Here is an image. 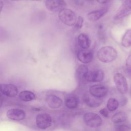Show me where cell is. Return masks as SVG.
I'll return each mask as SVG.
<instances>
[{
	"instance_id": "cell-1",
	"label": "cell",
	"mask_w": 131,
	"mask_h": 131,
	"mask_svg": "<svg viewBox=\"0 0 131 131\" xmlns=\"http://www.w3.org/2000/svg\"><path fill=\"white\" fill-rule=\"evenodd\" d=\"M118 53L116 49L111 46H104L100 48L97 56L98 59L104 63H109L115 60L117 57Z\"/></svg>"
},
{
	"instance_id": "cell-2",
	"label": "cell",
	"mask_w": 131,
	"mask_h": 131,
	"mask_svg": "<svg viewBox=\"0 0 131 131\" xmlns=\"http://www.w3.org/2000/svg\"><path fill=\"white\" fill-rule=\"evenodd\" d=\"M58 17L63 24L68 26L74 25L77 20V16L75 13L68 8H64L59 11Z\"/></svg>"
},
{
	"instance_id": "cell-3",
	"label": "cell",
	"mask_w": 131,
	"mask_h": 131,
	"mask_svg": "<svg viewBox=\"0 0 131 131\" xmlns=\"http://www.w3.org/2000/svg\"><path fill=\"white\" fill-rule=\"evenodd\" d=\"M114 81L118 91L122 94L127 93L128 87L125 77L120 73H116L114 76Z\"/></svg>"
},
{
	"instance_id": "cell-4",
	"label": "cell",
	"mask_w": 131,
	"mask_h": 131,
	"mask_svg": "<svg viewBox=\"0 0 131 131\" xmlns=\"http://www.w3.org/2000/svg\"><path fill=\"white\" fill-rule=\"evenodd\" d=\"M85 123L91 127H99L102 123L101 118L97 114L93 113H87L83 117Z\"/></svg>"
},
{
	"instance_id": "cell-5",
	"label": "cell",
	"mask_w": 131,
	"mask_h": 131,
	"mask_svg": "<svg viewBox=\"0 0 131 131\" xmlns=\"http://www.w3.org/2000/svg\"><path fill=\"white\" fill-rule=\"evenodd\" d=\"M36 124L41 129H47L51 126L52 118L47 113L39 114L36 117Z\"/></svg>"
},
{
	"instance_id": "cell-6",
	"label": "cell",
	"mask_w": 131,
	"mask_h": 131,
	"mask_svg": "<svg viewBox=\"0 0 131 131\" xmlns=\"http://www.w3.org/2000/svg\"><path fill=\"white\" fill-rule=\"evenodd\" d=\"M66 3L63 0H46L45 6L47 9L52 12H57L66 8Z\"/></svg>"
},
{
	"instance_id": "cell-7",
	"label": "cell",
	"mask_w": 131,
	"mask_h": 131,
	"mask_svg": "<svg viewBox=\"0 0 131 131\" xmlns=\"http://www.w3.org/2000/svg\"><path fill=\"white\" fill-rule=\"evenodd\" d=\"M131 12V0H125L116 13L114 19H120Z\"/></svg>"
},
{
	"instance_id": "cell-8",
	"label": "cell",
	"mask_w": 131,
	"mask_h": 131,
	"mask_svg": "<svg viewBox=\"0 0 131 131\" xmlns=\"http://www.w3.org/2000/svg\"><path fill=\"white\" fill-rule=\"evenodd\" d=\"M108 89L105 86L100 84L93 85L89 88L90 94L98 98L105 96L108 93Z\"/></svg>"
},
{
	"instance_id": "cell-9",
	"label": "cell",
	"mask_w": 131,
	"mask_h": 131,
	"mask_svg": "<svg viewBox=\"0 0 131 131\" xmlns=\"http://www.w3.org/2000/svg\"><path fill=\"white\" fill-rule=\"evenodd\" d=\"M0 89L1 93L8 97H15L18 94L17 88L12 84H1Z\"/></svg>"
},
{
	"instance_id": "cell-10",
	"label": "cell",
	"mask_w": 131,
	"mask_h": 131,
	"mask_svg": "<svg viewBox=\"0 0 131 131\" xmlns=\"http://www.w3.org/2000/svg\"><path fill=\"white\" fill-rule=\"evenodd\" d=\"M7 117L12 120L21 121L26 118V113L22 110L12 108L7 112Z\"/></svg>"
},
{
	"instance_id": "cell-11",
	"label": "cell",
	"mask_w": 131,
	"mask_h": 131,
	"mask_svg": "<svg viewBox=\"0 0 131 131\" xmlns=\"http://www.w3.org/2000/svg\"><path fill=\"white\" fill-rule=\"evenodd\" d=\"M104 77V74L103 71L101 70H96L89 72L86 80L91 82H100L103 80Z\"/></svg>"
},
{
	"instance_id": "cell-12",
	"label": "cell",
	"mask_w": 131,
	"mask_h": 131,
	"mask_svg": "<svg viewBox=\"0 0 131 131\" xmlns=\"http://www.w3.org/2000/svg\"><path fill=\"white\" fill-rule=\"evenodd\" d=\"M46 101L48 106L51 108H57L61 106L62 100L59 97L55 95H49L46 97Z\"/></svg>"
},
{
	"instance_id": "cell-13",
	"label": "cell",
	"mask_w": 131,
	"mask_h": 131,
	"mask_svg": "<svg viewBox=\"0 0 131 131\" xmlns=\"http://www.w3.org/2000/svg\"><path fill=\"white\" fill-rule=\"evenodd\" d=\"M83 101L87 105L92 107H98L103 102V100L101 98L95 97L91 94H90V95L88 94L85 95L83 97Z\"/></svg>"
},
{
	"instance_id": "cell-14",
	"label": "cell",
	"mask_w": 131,
	"mask_h": 131,
	"mask_svg": "<svg viewBox=\"0 0 131 131\" xmlns=\"http://www.w3.org/2000/svg\"><path fill=\"white\" fill-rule=\"evenodd\" d=\"M77 57L81 62L88 63L92 61L93 57V54L91 51L84 49L83 50H80L77 53Z\"/></svg>"
},
{
	"instance_id": "cell-15",
	"label": "cell",
	"mask_w": 131,
	"mask_h": 131,
	"mask_svg": "<svg viewBox=\"0 0 131 131\" xmlns=\"http://www.w3.org/2000/svg\"><path fill=\"white\" fill-rule=\"evenodd\" d=\"M88 73V67L84 64H80L76 71L75 76L78 80L83 81L84 80H86Z\"/></svg>"
},
{
	"instance_id": "cell-16",
	"label": "cell",
	"mask_w": 131,
	"mask_h": 131,
	"mask_svg": "<svg viewBox=\"0 0 131 131\" xmlns=\"http://www.w3.org/2000/svg\"><path fill=\"white\" fill-rule=\"evenodd\" d=\"M107 12V9L106 8H103L100 10L93 11L88 14L87 17L89 20L95 21L99 20L101 17L105 15V14Z\"/></svg>"
},
{
	"instance_id": "cell-17",
	"label": "cell",
	"mask_w": 131,
	"mask_h": 131,
	"mask_svg": "<svg viewBox=\"0 0 131 131\" xmlns=\"http://www.w3.org/2000/svg\"><path fill=\"white\" fill-rule=\"evenodd\" d=\"M78 45L83 49H88L91 45V39L85 33H80L78 36Z\"/></svg>"
},
{
	"instance_id": "cell-18",
	"label": "cell",
	"mask_w": 131,
	"mask_h": 131,
	"mask_svg": "<svg viewBox=\"0 0 131 131\" xmlns=\"http://www.w3.org/2000/svg\"><path fill=\"white\" fill-rule=\"evenodd\" d=\"M66 106L70 109H73L77 107L78 105V99L75 96H69L64 100Z\"/></svg>"
},
{
	"instance_id": "cell-19",
	"label": "cell",
	"mask_w": 131,
	"mask_h": 131,
	"mask_svg": "<svg viewBox=\"0 0 131 131\" xmlns=\"http://www.w3.org/2000/svg\"><path fill=\"white\" fill-rule=\"evenodd\" d=\"M127 118V114L124 112L120 111L115 113L111 118L112 121L114 123H120L125 121Z\"/></svg>"
},
{
	"instance_id": "cell-20",
	"label": "cell",
	"mask_w": 131,
	"mask_h": 131,
	"mask_svg": "<svg viewBox=\"0 0 131 131\" xmlns=\"http://www.w3.org/2000/svg\"><path fill=\"white\" fill-rule=\"evenodd\" d=\"M121 43L125 48L131 47V29L127 30L125 32L121 38Z\"/></svg>"
},
{
	"instance_id": "cell-21",
	"label": "cell",
	"mask_w": 131,
	"mask_h": 131,
	"mask_svg": "<svg viewBox=\"0 0 131 131\" xmlns=\"http://www.w3.org/2000/svg\"><path fill=\"white\" fill-rule=\"evenodd\" d=\"M19 97L24 101H30L35 98V95L31 91H23L19 94Z\"/></svg>"
},
{
	"instance_id": "cell-22",
	"label": "cell",
	"mask_w": 131,
	"mask_h": 131,
	"mask_svg": "<svg viewBox=\"0 0 131 131\" xmlns=\"http://www.w3.org/2000/svg\"><path fill=\"white\" fill-rule=\"evenodd\" d=\"M106 106L108 111L113 112L118 108L119 106V102L117 99L111 98L107 100Z\"/></svg>"
},
{
	"instance_id": "cell-23",
	"label": "cell",
	"mask_w": 131,
	"mask_h": 131,
	"mask_svg": "<svg viewBox=\"0 0 131 131\" xmlns=\"http://www.w3.org/2000/svg\"><path fill=\"white\" fill-rule=\"evenodd\" d=\"M83 23V18L82 17L79 16L77 19L76 22L75 24V28L77 29H79L82 27Z\"/></svg>"
},
{
	"instance_id": "cell-24",
	"label": "cell",
	"mask_w": 131,
	"mask_h": 131,
	"mask_svg": "<svg viewBox=\"0 0 131 131\" xmlns=\"http://www.w3.org/2000/svg\"><path fill=\"white\" fill-rule=\"evenodd\" d=\"M117 131H131V127L126 125H118L116 126Z\"/></svg>"
},
{
	"instance_id": "cell-25",
	"label": "cell",
	"mask_w": 131,
	"mask_h": 131,
	"mask_svg": "<svg viewBox=\"0 0 131 131\" xmlns=\"http://www.w3.org/2000/svg\"><path fill=\"white\" fill-rule=\"evenodd\" d=\"M126 67L127 70L131 72V52L128 54L126 60Z\"/></svg>"
},
{
	"instance_id": "cell-26",
	"label": "cell",
	"mask_w": 131,
	"mask_h": 131,
	"mask_svg": "<svg viewBox=\"0 0 131 131\" xmlns=\"http://www.w3.org/2000/svg\"><path fill=\"white\" fill-rule=\"evenodd\" d=\"M100 113L104 117H107L108 116V112L107 110L105 108H103L100 110Z\"/></svg>"
},
{
	"instance_id": "cell-27",
	"label": "cell",
	"mask_w": 131,
	"mask_h": 131,
	"mask_svg": "<svg viewBox=\"0 0 131 131\" xmlns=\"http://www.w3.org/2000/svg\"><path fill=\"white\" fill-rule=\"evenodd\" d=\"M97 2L101 4H105L110 2L111 0H96Z\"/></svg>"
},
{
	"instance_id": "cell-28",
	"label": "cell",
	"mask_w": 131,
	"mask_h": 131,
	"mask_svg": "<svg viewBox=\"0 0 131 131\" xmlns=\"http://www.w3.org/2000/svg\"><path fill=\"white\" fill-rule=\"evenodd\" d=\"M85 1H87V2H93L94 0H84Z\"/></svg>"
},
{
	"instance_id": "cell-29",
	"label": "cell",
	"mask_w": 131,
	"mask_h": 131,
	"mask_svg": "<svg viewBox=\"0 0 131 131\" xmlns=\"http://www.w3.org/2000/svg\"><path fill=\"white\" fill-rule=\"evenodd\" d=\"M11 1H19L21 0H11Z\"/></svg>"
},
{
	"instance_id": "cell-30",
	"label": "cell",
	"mask_w": 131,
	"mask_h": 131,
	"mask_svg": "<svg viewBox=\"0 0 131 131\" xmlns=\"http://www.w3.org/2000/svg\"><path fill=\"white\" fill-rule=\"evenodd\" d=\"M31 1H40V0H31Z\"/></svg>"
}]
</instances>
